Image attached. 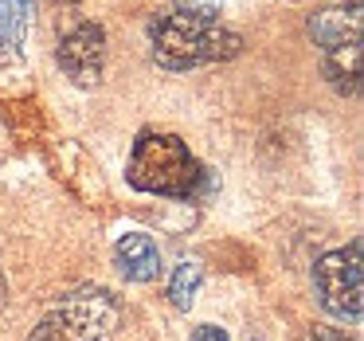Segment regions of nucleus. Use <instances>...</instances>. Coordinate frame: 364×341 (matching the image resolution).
Instances as JSON below:
<instances>
[{"instance_id":"obj_1","label":"nucleus","mask_w":364,"mask_h":341,"mask_svg":"<svg viewBox=\"0 0 364 341\" xmlns=\"http://www.w3.org/2000/svg\"><path fill=\"white\" fill-rule=\"evenodd\" d=\"M149 43L161 67L188 71L200 63H223L235 59L243 40L220 20L215 9H176L149 20Z\"/></svg>"},{"instance_id":"obj_2","label":"nucleus","mask_w":364,"mask_h":341,"mask_svg":"<svg viewBox=\"0 0 364 341\" xmlns=\"http://www.w3.org/2000/svg\"><path fill=\"white\" fill-rule=\"evenodd\" d=\"M126 177L137 192H153V196H173L188 200L204 181V169L192 157V149L176 134H153L145 130L134 142Z\"/></svg>"},{"instance_id":"obj_3","label":"nucleus","mask_w":364,"mask_h":341,"mask_svg":"<svg viewBox=\"0 0 364 341\" xmlns=\"http://www.w3.org/2000/svg\"><path fill=\"white\" fill-rule=\"evenodd\" d=\"M122 330V302L106 286H79L55 298L40 318L32 341H114Z\"/></svg>"},{"instance_id":"obj_4","label":"nucleus","mask_w":364,"mask_h":341,"mask_svg":"<svg viewBox=\"0 0 364 341\" xmlns=\"http://www.w3.org/2000/svg\"><path fill=\"white\" fill-rule=\"evenodd\" d=\"M364 247L360 239H353L348 247H337V251L321 255L314 263V286L321 306L329 310L333 318H345V322H356L364 314Z\"/></svg>"},{"instance_id":"obj_5","label":"nucleus","mask_w":364,"mask_h":341,"mask_svg":"<svg viewBox=\"0 0 364 341\" xmlns=\"http://www.w3.org/2000/svg\"><path fill=\"white\" fill-rule=\"evenodd\" d=\"M106 63V32L102 24H79L59 40V67L79 87H98Z\"/></svg>"},{"instance_id":"obj_6","label":"nucleus","mask_w":364,"mask_h":341,"mask_svg":"<svg viewBox=\"0 0 364 341\" xmlns=\"http://www.w3.org/2000/svg\"><path fill=\"white\" fill-rule=\"evenodd\" d=\"M309 36L321 51L360 43V0L333 4V9H321L317 16H309Z\"/></svg>"},{"instance_id":"obj_7","label":"nucleus","mask_w":364,"mask_h":341,"mask_svg":"<svg viewBox=\"0 0 364 341\" xmlns=\"http://www.w3.org/2000/svg\"><path fill=\"white\" fill-rule=\"evenodd\" d=\"M114 263L129 283H153L161 275V247L145 231H129L114 243Z\"/></svg>"},{"instance_id":"obj_8","label":"nucleus","mask_w":364,"mask_h":341,"mask_svg":"<svg viewBox=\"0 0 364 341\" xmlns=\"http://www.w3.org/2000/svg\"><path fill=\"white\" fill-rule=\"evenodd\" d=\"M321 71L341 95H356L360 90V43H345V48L321 51Z\"/></svg>"},{"instance_id":"obj_9","label":"nucleus","mask_w":364,"mask_h":341,"mask_svg":"<svg viewBox=\"0 0 364 341\" xmlns=\"http://www.w3.org/2000/svg\"><path fill=\"white\" fill-rule=\"evenodd\" d=\"M32 24V0H0V59H16Z\"/></svg>"},{"instance_id":"obj_10","label":"nucleus","mask_w":364,"mask_h":341,"mask_svg":"<svg viewBox=\"0 0 364 341\" xmlns=\"http://www.w3.org/2000/svg\"><path fill=\"white\" fill-rule=\"evenodd\" d=\"M200 283H204L200 263H181V267L173 271V283H168V298H173V306L176 310H188L192 302H196Z\"/></svg>"},{"instance_id":"obj_11","label":"nucleus","mask_w":364,"mask_h":341,"mask_svg":"<svg viewBox=\"0 0 364 341\" xmlns=\"http://www.w3.org/2000/svg\"><path fill=\"white\" fill-rule=\"evenodd\" d=\"M192 341H231V337L220 325H196V330H192Z\"/></svg>"},{"instance_id":"obj_12","label":"nucleus","mask_w":364,"mask_h":341,"mask_svg":"<svg viewBox=\"0 0 364 341\" xmlns=\"http://www.w3.org/2000/svg\"><path fill=\"white\" fill-rule=\"evenodd\" d=\"M309 341H353V337H345V333H341V330H317V333H314V337H309Z\"/></svg>"},{"instance_id":"obj_13","label":"nucleus","mask_w":364,"mask_h":341,"mask_svg":"<svg viewBox=\"0 0 364 341\" xmlns=\"http://www.w3.org/2000/svg\"><path fill=\"white\" fill-rule=\"evenodd\" d=\"M181 9H215L212 0H181Z\"/></svg>"},{"instance_id":"obj_14","label":"nucleus","mask_w":364,"mask_h":341,"mask_svg":"<svg viewBox=\"0 0 364 341\" xmlns=\"http://www.w3.org/2000/svg\"><path fill=\"white\" fill-rule=\"evenodd\" d=\"M0 302H4V275H0Z\"/></svg>"}]
</instances>
